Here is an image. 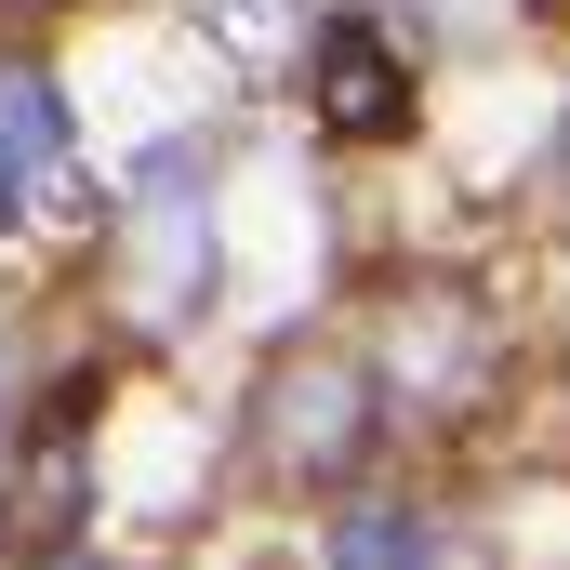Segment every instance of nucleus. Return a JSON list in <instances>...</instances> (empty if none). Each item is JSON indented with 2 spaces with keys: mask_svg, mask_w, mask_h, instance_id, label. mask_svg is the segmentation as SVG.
Instances as JSON below:
<instances>
[{
  "mask_svg": "<svg viewBox=\"0 0 570 570\" xmlns=\"http://www.w3.org/2000/svg\"><path fill=\"white\" fill-rule=\"evenodd\" d=\"M345 451H358V372H292L279 385V464L318 478V464H345Z\"/></svg>",
  "mask_w": 570,
  "mask_h": 570,
  "instance_id": "nucleus-4",
  "label": "nucleus"
},
{
  "mask_svg": "<svg viewBox=\"0 0 570 570\" xmlns=\"http://www.w3.org/2000/svg\"><path fill=\"white\" fill-rule=\"evenodd\" d=\"M558 186H570V146H558Z\"/></svg>",
  "mask_w": 570,
  "mask_h": 570,
  "instance_id": "nucleus-6",
  "label": "nucleus"
},
{
  "mask_svg": "<svg viewBox=\"0 0 570 570\" xmlns=\"http://www.w3.org/2000/svg\"><path fill=\"white\" fill-rule=\"evenodd\" d=\"M134 318L146 332H186V305L213 292V146H146L134 159Z\"/></svg>",
  "mask_w": 570,
  "mask_h": 570,
  "instance_id": "nucleus-1",
  "label": "nucleus"
},
{
  "mask_svg": "<svg viewBox=\"0 0 570 570\" xmlns=\"http://www.w3.org/2000/svg\"><path fill=\"white\" fill-rule=\"evenodd\" d=\"M305 80H318V120H332V134H358V146H385L399 120H412V53H399V40H372L358 13H345V27H318V67H305Z\"/></svg>",
  "mask_w": 570,
  "mask_h": 570,
  "instance_id": "nucleus-2",
  "label": "nucleus"
},
{
  "mask_svg": "<svg viewBox=\"0 0 570 570\" xmlns=\"http://www.w3.org/2000/svg\"><path fill=\"white\" fill-rule=\"evenodd\" d=\"M332 570H451V544H438V518H412V504H372V518L332 531Z\"/></svg>",
  "mask_w": 570,
  "mask_h": 570,
  "instance_id": "nucleus-5",
  "label": "nucleus"
},
{
  "mask_svg": "<svg viewBox=\"0 0 570 570\" xmlns=\"http://www.w3.org/2000/svg\"><path fill=\"white\" fill-rule=\"evenodd\" d=\"M53 159H67V107H53V80L13 53V67H0V226L53 186Z\"/></svg>",
  "mask_w": 570,
  "mask_h": 570,
  "instance_id": "nucleus-3",
  "label": "nucleus"
}]
</instances>
